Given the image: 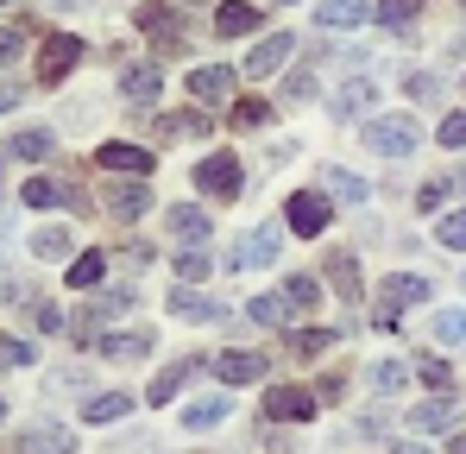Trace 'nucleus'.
Wrapping results in <instances>:
<instances>
[{"label": "nucleus", "instance_id": "nucleus-1", "mask_svg": "<svg viewBox=\"0 0 466 454\" xmlns=\"http://www.w3.org/2000/svg\"><path fill=\"white\" fill-rule=\"evenodd\" d=\"M422 139V127L410 120V114H390V120H366V146L379 151V158H410Z\"/></svg>", "mask_w": 466, "mask_h": 454}, {"label": "nucleus", "instance_id": "nucleus-2", "mask_svg": "<svg viewBox=\"0 0 466 454\" xmlns=\"http://www.w3.org/2000/svg\"><path fill=\"white\" fill-rule=\"evenodd\" d=\"M410 303H429V278H410V272H397L379 284V328L397 322V309H410Z\"/></svg>", "mask_w": 466, "mask_h": 454}, {"label": "nucleus", "instance_id": "nucleus-3", "mask_svg": "<svg viewBox=\"0 0 466 454\" xmlns=\"http://www.w3.org/2000/svg\"><path fill=\"white\" fill-rule=\"evenodd\" d=\"M265 417H271V423H309L315 391H303V385H271V391H265Z\"/></svg>", "mask_w": 466, "mask_h": 454}, {"label": "nucleus", "instance_id": "nucleus-4", "mask_svg": "<svg viewBox=\"0 0 466 454\" xmlns=\"http://www.w3.org/2000/svg\"><path fill=\"white\" fill-rule=\"evenodd\" d=\"M196 183H202L208 196H221V202H228V196H239V183H246V177H239V158H228V151L202 158V164H196Z\"/></svg>", "mask_w": 466, "mask_h": 454}, {"label": "nucleus", "instance_id": "nucleus-5", "mask_svg": "<svg viewBox=\"0 0 466 454\" xmlns=\"http://www.w3.org/2000/svg\"><path fill=\"white\" fill-rule=\"evenodd\" d=\"M278 259V227H252V233H239V246H233V272H258V265H271Z\"/></svg>", "mask_w": 466, "mask_h": 454}, {"label": "nucleus", "instance_id": "nucleus-6", "mask_svg": "<svg viewBox=\"0 0 466 454\" xmlns=\"http://www.w3.org/2000/svg\"><path fill=\"white\" fill-rule=\"evenodd\" d=\"M82 64V38H70V32H57L51 45H45V57H38V82H64V76Z\"/></svg>", "mask_w": 466, "mask_h": 454}, {"label": "nucleus", "instance_id": "nucleus-7", "mask_svg": "<svg viewBox=\"0 0 466 454\" xmlns=\"http://www.w3.org/2000/svg\"><path fill=\"white\" fill-rule=\"evenodd\" d=\"M19 449L25 454H76V436H70L64 423H32V429L19 436Z\"/></svg>", "mask_w": 466, "mask_h": 454}, {"label": "nucleus", "instance_id": "nucleus-8", "mask_svg": "<svg viewBox=\"0 0 466 454\" xmlns=\"http://www.w3.org/2000/svg\"><path fill=\"white\" fill-rule=\"evenodd\" d=\"M215 378H221V385H252V378H265V360H258V354H246V347L215 354Z\"/></svg>", "mask_w": 466, "mask_h": 454}, {"label": "nucleus", "instance_id": "nucleus-9", "mask_svg": "<svg viewBox=\"0 0 466 454\" xmlns=\"http://www.w3.org/2000/svg\"><path fill=\"white\" fill-rule=\"evenodd\" d=\"M284 209H290V233H309V240H315V233L328 227V202H321L315 190H303V196H290Z\"/></svg>", "mask_w": 466, "mask_h": 454}, {"label": "nucleus", "instance_id": "nucleus-10", "mask_svg": "<svg viewBox=\"0 0 466 454\" xmlns=\"http://www.w3.org/2000/svg\"><path fill=\"white\" fill-rule=\"evenodd\" d=\"M290 51H297V38H290V32H271V38H265V45H258V51L246 57V76H271V70H284V57H290Z\"/></svg>", "mask_w": 466, "mask_h": 454}, {"label": "nucleus", "instance_id": "nucleus-11", "mask_svg": "<svg viewBox=\"0 0 466 454\" xmlns=\"http://www.w3.org/2000/svg\"><path fill=\"white\" fill-rule=\"evenodd\" d=\"M146 209H152L146 183H114V190H107V215H114V222H139Z\"/></svg>", "mask_w": 466, "mask_h": 454}, {"label": "nucleus", "instance_id": "nucleus-12", "mask_svg": "<svg viewBox=\"0 0 466 454\" xmlns=\"http://www.w3.org/2000/svg\"><path fill=\"white\" fill-rule=\"evenodd\" d=\"M189 95H196V101H228L233 95V70H221V64L189 70Z\"/></svg>", "mask_w": 466, "mask_h": 454}, {"label": "nucleus", "instance_id": "nucleus-13", "mask_svg": "<svg viewBox=\"0 0 466 454\" xmlns=\"http://www.w3.org/2000/svg\"><path fill=\"white\" fill-rule=\"evenodd\" d=\"M101 170H127V177H146V170H152V151H146V146H120V139H114V146H101Z\"/></svg>", "mask_w": 466, "mask_h": 454}, {"label": "nucleus", "instance_id": "nucleus-14", "mask_svg": "<svg viewBox=\"0 0 466 454\" xmlns=\"http://www.w3.org/2000/svg\"><path fill=\"white\" fill-rule=\"evenodd\" d=\"M120 88H127V101H139V108H146L157 88H164V70H157V64H133V70L120 76Z\"/></svg>", "mask_w": 466, "mask_h": 454}, {"label": "nucleus", "instance_id": "nucleus-15", "mask_svg": "<svg viewBox=\"0 0 466 454\" xmlns=\"http://www.w3.org/2000/svg\"><path fill=\"white\" fill-rule=\"evenodd\" d=\"M410 423H416L422 436H435V429H454V404H448V391H441V397H429V404H416V410H410Z\"/></svg>", "mask_w": 466, "mask_h": 454}, {"label": "nucleus", "instance_id": "nucleus-16", "mask_svg": "<svg viewBox=\"0 0 466 454\" xmlns=\"http://www.w3.org/2000/svg\"><path fill=\"white\" fill-rule=\"evenodd\" d=\"M170 309H177L183 322H215V315H221V303L202 297V291H189V284H183V291H170Z\"/></svg>", "mask_w": 466, "mask_h": 454}, {"label": "nucleus", "instance_id": "nucleus-17", "mask_svg": "<svg viewBox=\"0 0 466 454\" xmlns=\"http://www.w3.org/2000/svg\"><path fill=\"white\" fill-rule=\"evenodd\" d=\"M258 26V6H246V0H228L221 13H215V32L221 38H239V32H252Z\"/></svg>", "mask_w": 466, "mask_h": 454}, {"label": "nucleus", "instance_id": "nucleus-18", "mask_svg": "<svg viewBox=\"0 0 466 454\" xmlns=\"http://www.w3.org/2000/svg\"><path fill=\"white\" fill-rule=\"evenodd\" d=\"M366 13H372L366 0H321V6H315L321 26H366Z\"/></svg>", "mask_w": 466, "mask_h": 454}, {"label": "nucleus", "instance_id": "nucleus-19", "mask_svg": "<svg viewBox=\"0 0 466 454\" xmlns=\"http://www.w3.org/2000/svg\"><path fill=\"white\" fill-rule=\"evenodd\" d=\"M228 410H233V404L221 397V391H215V397H196V404L183 410V429H215V423H221Z\"/></svg>", "mask_w": 466, "mask_h": 454}, {"label": "nucleus", "instance_id": "nucleus-20", "mask_svg": "<svg viewBox=\"0 0 466 454\" xmlns=\"http://www.w3.org/2000/svg\"><path fill=\"white\" fill-rule=\"evenodd\" d=\"M101 354H107V360H146V354H152V335H146V328H133V335H107Z\"/></svg>", "mask_w": 466, "mask_h": 454}, {"label": "nucleus", "instance_id": "nucleus-21", "mask_svg": "<svg viewBox=\"0 0 466 454\" xmlns=\"http://www.w3.org/2000/svg\"><path fill=\"white\" fill-rule=\"evenodd\" d=\"M328 284H334L347 303L360 297V265H353V253H334V259H328Z\"/></svg>", "mask_w": 466, "mask_h": 454}, {"label": "nucleus", "instance_id": "nucleus-22", "mask_svg": "<svg viewBox=\"0 0 466 454\" xmlns=\"http://www.w3.org/2000/svg\"><path fill=\"white\" fill-rule=\"evenodd\" d=\"M196 373V360H177V366H164V373L152 378V391H146V397H152V404H170V397H177V391H183V378Z\"/></svg>", "mask_w": 466, "mask_h": 454}, {"label": "nucleus", "instance_id": "nucleus-23", "mask_svg": "<svg viewBox=\"0 0 466 454\" xmlns=\"http://www.w3.org/2000/svg\"><path fill=\"white\" fill-rule=\"evenodd\" d=\"M32 253H38V259H70V253H76V240H70V227H38Z\"/></svg>", "mask_w": 466, "mask_h": 454}, {"label": "nucleus", "instance_id": "nucleus-24", "mask_svg": "<svg viewBox=\"0 0 466 454\" xmlns=\"http://www.w3.org/2000/svg\"><path fill=\"white\" fill-rule=\"evenodd\" d=\"M127 410H133V397H127V391H107V397H95L82 417H88V423H120Z\"/></svg>", "mask_w": 466, "mask_h": 454}, {"label": "nucleus", "instance_id": "nucleus-25", "mask_svg": "<svg viewBox=\"0 0 466 454\" xmlns=\"http://www.w3.org/2000/svg\"><path fill=\"white\" fill-rule=\"evenodd\" d=\"M45 151H51V133H45V127H25V133H13L6 158H25V164H32V158H45Z\"/></svg>", "mask_w": 466, "mask_h": 454}, {"label": "nucleus", "instance_id": "nucleus-26", "mask_svg": "<svg viewBox=\"0 0 466 454\" xmlns=\"http://www.w3.org/2000/svg\"><path fill=\"white\" fill-rule=\"evenodd\" d=\"M164 227H170L177 240H202V233H208V215H202V209H170Z\"/></svg>", "mask_w": 466, "mask_h": 454}, {"label": "nucleus", "instance_id": "nucleus-27", "mask_svg": "<svg viewBox=\"0 0 466 454\" xmlns=\"http://www.w3.org/2000/svg\"><path fill=\"white\" fill-rule=\"evenodd\" d=\"M101 272H107V259H101V253H82L76 265H70V291H95Z\"/></svg>", "mask_w": 466, "mask_h": 454}, {"label": "nucleus", "instance_id": "nucleus-28", "mask_svg": "<svg viewBox=\"0 0 466 454\" xmlns=\"http://www.w3.org/2000/svg\"><path fill=\"white\" fill-rule=\"evenodd\" d=\"M321 183H328L340 202H366V196H372V190H366V177H353V170H328Z\"/></svg>", "mask_w": 466, "mask_h": 454}, {"label": "nucleus", "instance_id": "nucleus-29", "mask_svg": "<svg viewBox=\"0 0 466 454\" xmlns=\"http://www.w3.org/2000/svg\"><path fill=\"white\" fill-rule=\"evenodd\" d=\"M328 347H334V335H328V328H297V335H290V354H297V360L328 354Z\"/></svg>", "mask_w": 466, "mask_h": 454}, {"label": "nucleus", "instance_id": "nucleus-30", "mask_svg": "<svg viewBox=\"0 0 466 454\" xmlns=\"http://www.w3.org/2000/svg\"><path fill=\"white\" fill-rule=\"evenodd\" d=\"M284 309H290V297H252V303H246V315H252L258 328H278V322H284Z\"/></svg>", "mask_w": 466, "mask_h": 454}, {"label": "nucleus", "instance_id": "nucleus-31", "mask_svg": "<svg viewBox=\"0 0 466 454\" xmlns=\"http://www.w3.org/2000/svg\"><path fill=\"white\" fill-rule=\"evenodd\" d=\"M372 101H379V88H372V82H347V88H340V108H334V114H366Z\"/></svg>", "mask_w": 466, "mask_h": 454}, {"label": "nucleus", "instance_id": "nucleus-32", "mask_svg": "<svg viewBox=\"0 0 466 454\" xmlns=\"http://www.w3.org/2000/svg\"><path fill=\"white\" fill-rule=\"evenodd\" d=\"M57 196H64V190H57V183H51V177H32V183H25V190H19V202H25V209H51V202H57Z\"/></svg>", "mask_w": 466, "mask_h": 454}, {"label": "nucleus", "instance_id": "nucleus-33", "mask_svg": "<svg viewBox=\"0 0 466 454\" xmlns=\"http://www.w3.org/2000/svg\"><path fill=\"white\" fill-rule=\"evenodd\" d=\"M435 240L461 253V246H466V209H454V215H441V227H435Z\"/></svg>", "mask_w": 466, "mask_h": 454}, {"label": "nucleus", "instance_id": "nucleus-34", "mask_svg": "<svg viewBox=\"0 0 466 454\" xmlns=\"http://www.w3.org/2000/svg\"><path fill=\"white\" fill-rule=\"evenodd\" d=\"M435 341H466V309H441L435 315Z\"/></svg>", "mask_w": 466, "mask_h": 454}, {"label": "nucleus", "instance_id": "nucleus-35", "mask_svg": "<svg viewBox=\"0 0 466 454\" xmlns=\"http://www.w3.org/2000/svg\"><path fill=\"white\" fill-rule=\"evenodd\" d=\"M265 120H271V108H265V101H252V95H246V101H233V127H265Z\"/></svg>", "mask_w": 466, "mask_h": 454}, {"label": "nucleus", "instance_id": "nucleus-36", "mask_svg": "<svg viewBox=\"0 0 466 454\" xmlns=\"http://www.w3.org/2000/svg\"><path fill=\"white\" fill-rule=\"evenodd\" d=\"M32 360V341H13V335H0V373H13V366H25Z\"/></svg>", "mask_w": 466, "mask_h": 454}, {"label": "nucleus", "instance_id": "nucleus-37", "mask_svg": "<svg viewBox=\"0 0 466 454\" xmlns=\"http://www.w3.org/2000/svg\"><path fill=\"white\" fill-rule=\"evenodd\" d=\"M284 297H290V309H315L321 284H315V278H290V284H284Z\"/></svg>", "mask_w": 466, "mask_h": 454}, {"label": "nucleus", "instance_id": "nucleus-38", "mask_svg": "<svg viewBox=\"0 0 466 454\" xmlns=\"http://www.w3.org/2000/svg\"><path fill=\"white\" fill-rule=\"evenodd\" d=\"M202 127H208L202 114H177V120H157V133H164V139H183V133H202Z\"/></svg>", "mask_w": 466, "mask_h": 454}, {"label": "nucleus", "instance_id": "nucleus-39", "mask_svg": "<svg viewBox=\"0 0 466 454\" xmlns=\"http://www.w3.org/2000/svg\"><path fill=\"white\" fill-rule=\"evenodd\" d=\"M177 278H183V284L208 278V253H177Z\"/></svg>", "mask_w": 466, "mask_h": 454}, {"label": "nucleus", "instance_id": "nucleus-40", "mask_svg": "<svg viewBox=\"0 0 466 454\" xmlns=\"http://www.w3.org/2000/svg\"><path fill=\"white\" fill-rule=\"evenodd\" d=\"M403 366H397V360H379V366H372V385H379V391H397V385H403Z\"/></svg>", "mask_w": 466, "mask_h": 454}, {"label": "nucleus", "instance_id": "nucleus-41", "mask_svg": "<svg viewBox=\"0 0 466 454\" xmlns=\"http://www.w3.org/2000/svg\"><path fill=\"white\" fill-rule=\"evenodd\" d=\"M422 385H429V391H448V385H454L448 360H422Z\"/></svg>", "mask_w": 466, "mask_h": 454}, {"label": "nucleus", "instance_id": "nucleus-42", "mask_svg": "<svg viewBox=\"0 0 466 454\" xmlns=\"http://www.w3.org/2000/svg\"><path fill=\"white\" fill-rule=\"evenodd\" d=\"M441 146H454V151L466 146V114H448V120H441Z\"/></svg>", "mask_w": 466, "mask_h": 454}, {"label": "nucleus", "instance_id": "nucleus-43", "mask_svg": "<svg viewBox=\"0 0 466 454\" xmlns=\"http://www.w3.org/2000/svg\"><path fill=\"white\" fill-rule=\"evenodd\" d=\"M410 6H416V0H385L379 19H385V26H410Z\"/></svg>", "mask_w": 466, "mask_h": 454}, {"label": "nucleus", "instance_id": "nucleus-44", "mask_svg": "<svg viewBox=\"0 0 466 454\" xmlns=\"http://www.w3.org/2000/svg\"><path fill=\"white\" fill-rule=\"evenodd\" d=\"M19 51H25V38H19V32H6V26H0V70H6V64H13V57H19Z\"/></svg>", "mask_w": 466, "mask_h": 454}, {"label": "nucleus", "instance_id": "nucleus-45", "mask_svg": "<svg viewBox=\"0 0 466 454\" xmlns=\"http://www.w3.org/2000/svg\"><path fill=\"white\" fill-rule=\"evenodd\" d=\"M410 95H416V101H435L441 82H435V76H410Z\"/></svg>", "mask_w": 466, "mask_h": 454}, {"label": "nucleus", "instance_id": "nucleus-46", "mask_svg": "<svg viewBox=\"0 0 466 454\" xmlns=\"http://www.w3.org/2000/svg\"><path fill=\"white\" fill-rule=\"evenodd\" d=\"M284 88H290V101H303V95H309V88H315V76H309V70H297V76H290V82H284Z\"/></svg>", "mask_w": 466, "mask_h": 454}, {"label": "nucleus", "instance_id": "nucleus-47", "mask_svg": "<svg viewBox=\"0 0 466 454\" xmlns=\"http://www.w3.org/2000/svg\"><path fill=\"white\" fill-rule=\"evenodd\" d=\"M19 108V82H0V114H13Z\"/></svg>", "mask_w": 466, "mask_h": 454}, {"label": "nucleus", "instance_id": "nucleus-48", "mask_svg": "<svg viewBox=\"0 0 466 454\" xmlns=\"http://www.w3.org/2000/svg\"><path fill=\"white\" fill-rule=\"evenodd\" d=\"M397 454H429V449H416V442H403V449H397Z\"/></svg>", "mask_w": 466, "mask_h": 454}, {"label": "nucleus", "instance_id": "nucleus-49", "mask_svg": "<svg viewBox=\"0 0 466 454\" xmlns=\"http://www.w3.org/2000/svg\"><path fill=\"white\" fill-rule=\"evenodd\" d=\"M448 454H466V436H454V449H448Z\"/></svg>", "mask_w": 466, "mask_h": 454}, {"label": "nucleus", "instance_id": "nucleus-50", "mask_svg": "<svg viewBox=\"0 0 466 454\" xmlns=\"http://www.w3.org/2000/svg\"><path fill=\"white\" fill-rule=\"evenodd\" d=\"M51 6H82V0H51Z\"/></svg>", "mask_w": 466, "mask_h": 454}, {"label": "nucleus", "instance_id": "nucleus-51", "mask_svg": "<svg viewBox=\"0 0 466 454\" xmlns=\"http://www.w3.org/2000/svg\"><path fill=\"white\" fill-rule=\"evenodd\" d=\"M6 6H13V0H0V13H6Z\"/></svg>", "mask_w": 466, "mask_h": 454}, {"label": "nucleus", "instance_id": "nucleus-52", "mask_svg": "<svg viewBox=\"0 0 466 454\" xmlns=\"http://www.w3.org/2000/svg\"><path fill=\"white\" fill-rule=\"evenodd\" d=\"M0 410H6V404H0Z\"/></svg>", "mask_w": 466, "mask_h": 454}]
</instances>
